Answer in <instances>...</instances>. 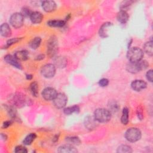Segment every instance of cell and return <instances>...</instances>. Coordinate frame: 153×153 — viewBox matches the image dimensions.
<instances>
[{"instance_id":"cell-1","label":"cell","mask_w":153,"mask_h":153,"mask_svg":"<svg viewBox=\"0 0 153 153\" xmlns=\"http://www.w3.org/2000/svg\"><path fill=\"white\" fill-rule=\"evenodd\" d=\"M149 63L146 60H140L137 62H130L127 65V71L131 74H136L142 70L146 69Z\"/></svg>"},{"instance_id":"cell-2","label":"cell","mask_w":153,"mask_h":153,"mask_svg":"<svg viewBox=\"0 0 153 153\" xmlns=\"http://www.w3.org/2000/svg\"><path fill=\"white\" fill-rule=\"evenodd\" d=\"M94 118L99 123H106L111 120V113L105 108H98L94 112Z\"/></svg>"},{"instance_id":"cell-3","label":"cell","mask_w":153,"mask_h":153,"mask_svg":"<svg viewBox=\"0 0 153 153\" xmlns=\"http://www.w3.org/2000/svg\"><path fill=\"white\" fill-rule=\"evenodd\" d=\"M143 56V51L138 47H132L128 48L127 57L130 62H137L142 60Z\"/></svg>"},{"instance_id":"cell-4","label":"cell","mask_w":153,"mask_h":153,"mask_svg":"<svg viewBox=\"0 0 153 153\" xmlns=\"http://www.w3.org/2000/svg\"><path fill=\"white\" fill-rule=\"evenodd\" d=\"M141 131L139 129L134 127L128 128L125 133L126 139L130 142H135L141 137Z\"/></svg>"},{"instance_id":"cell-5","label":"cell","mask_w":153,"mask_h":153,"mask_svg":"<svg viewBox=\"0 0 153 153\" xmlns=\"http://www.w3.org/2000/svg\"><path fill=\"white\" fill-rule=\"evenodd\" d=\"M58 51V41L55 36L50 38L47 43V54L50 57H53Z\"/></svg>"},{"instance_id":"cell-6","label":"cell","mask_w":153,"mask_h":153,"mask_svg":"<svg viewBox=\"0 0 153 153\" xmlns=\"http://www.w3.org/2000/svg\"><path fill=\"white\" fill-rule=\"evenodd\" d=\"M24 22V17L21 13H15L13 14L10 18V23L11 25L14 28L20 27Z\"/></svg>"},{"instance_id":"cell-7","label":"cell","mask_w":153,"mask_h":153,"mask_svg":"<svg viewBox=\"0 0 153 153\" xmlns=\"http://www.w3.org/2000/svg\"><path fill=\"white\" fill-rule=\"evenodd\" d=\"M41 73L45 78H52L55 75L56 67L53 64H47L42 66L41 70Z\"/></svg>"},{"instance_id":"cell-8","label":"cell","mask_w":153,"mask_h":153,"mask_svg":"<svg viewBox=\"0 0 153 153\" xmlns=\"http://www.w3.org/2000/svg\"><path fill=\"white\" fill-rule=\"evenodd\" d=\"M54 105L58 109H61L65 106L68 102L67 96L62 93H57L56 97L53 100Z\"/></svg>"},{"instance_id":"cell-9","label":"cell","mask_w":153,"mask_h":153,"mask_svg":"<svg viewBox=\"0 0 153 153\" xmlns=\"http://www.w3.org/2000/svg\"><path fill=\"white\" fill-rule=\"evenodd\" d=\"M57 93L56 90L52 87H47L42 91V97L47 100H53L57 96Z\"/></svg>"},{"instance_id":"cell-10","label":"cell","mask_w":153,"mask_h":153,"mask_svg":"<svg viewBox=\"0 0 153 153\" xmlns=\"http://www.w3.org/2000/svg\"><path fill=\"white\" fill-rule=\"evenodd\" d=\"M146 82L141 79L134 80L131 83V87L132 89L136 91H139L143 89H145L146 87Z\"/></svg>"},{"instance_id":"cell-11","label":"cell","mask_w":153,"mask_h":153,"mask_svg":"<svg viewBox=\"0 0 153 153\" xmlns=\"http://www.w3.org/2000/svg\"><path fill=\"white\" fill-rule=\"evenodd\" d=\"M43 10L47 13L54 11L56 8V4L54 1H44L42 2Z\"/></svg>"},{"instance_id":"cell-12","label":"cell","mask_w":153,"mask_h":153,"mask_svg":"<svg viewBox=\"0 0 153 153\" xmlns=\"http://www.w3.org/2000/svg\"><path fill=\"white\" fill-rule=\"evenodd\" d=\"M4 60L7 63L10 64L11 65L13 66L16 68H18L20 69L22 68L21 64L18 62V60L14 56H13L10 54H7L4 57Z\"/></svg>"},{"instance_id":"cell-13","label":"cell","mask_w":153,"mask_h":153,"mask_svg":"<svg viewBox=\"0 0 153 153\" xmlns=\"http://www.w3.org/2000/svg\"><path fill=\"white\" fill-rule=\"evenodd\" d=\"M57 151L59 152H65V153H75L78 152L77 149L72 145L68 144V145H64L60 146L59 148Z\"/></svg>"},{"instance_id":"cell-14","label":"cell","mask_w":153,"mask_h":153,"mask_svg":"<svg viewBox=\"0 0 153 153\" xmlns=\"http://www.w3.org/2000/svg\"><path fill=\"white\" fill-rule=\"evenodd\" d=\"M31 22L34 24L40 23L43 19V15L39 11H33L30 16Z\"/></svg>"},{"instance_id":"cell-15","label":"cell","mask_w":153,"mask_h":153,"mask_svg":"<svg viewBox=\"0 0 153 153\" xmlns=\"http://www.w3.org/2000/svg\"><path fill=\"white\" fill-rule=\"evenodd\" d=\"M0 32H1V35L4 37H9L11 35V28L8 25V24H7V23H2L1 25Z\"/></svg>"},{"instance_id":"cell-16","label":"cell","mask_w":153,"mask_h":153,"mask_svg":"<svg viewBox=\"0 0 153 153\" xmlns=\"http://www.w3.org/2000/svg\"><path fill=\"white\" fill-rule=\"evenodd\" d=\"M14 57L18 60H22L25 61L28 59L29 58V53L27 50H23L20 51H18L15 53Z\"/></svg>"},{"instance_id":"cell-17","label":"cell","mask_w":153,"mask_h":153,"mask_svg":"<svg viewBox=\"0 0 153 153\" xmlns=\"http://www.w3.org/2000/svg\"><path fill=\"white\" fill-rule=\"evenodd\" d=\"M117 18L118 21L121 23H126L127 22L129 16L128 13L126 11L121 10L118 13Z\"/></svg>"},{"instance_id":"cell-18","label":"cell","mask_w":153,"mask_h":153,"mask_svg":"<svg viewBox=\"0 0 153 153\" xmlns=\"http://www.w3.org/2000/svg\"><path fill=\"white\" fill-rule=\"evenodd\" d=\"M96 120H95L94 118H93L92 117L88 116L84 120V124L85 127L89 129H93L96 127Z\"/></svg>"},{"instance_id":"cell-19","label":"cell","mask_w":153,"mask_h":153,"mask_svg":"<svg viewBox=\"0 0 153 153\" xmlns=\"http://www.w3.org/2000/svg\"><path fill=\"white\" fill-rule=\"evenodd\" d=\"M112 26V23L110 22H106L103 23L99 29V35L102 38H106L108 36L107 35V30L109 27Z\"/></svg>"},{"instance_id":"cell-20","label":"cell","mask_w":153,"mask_h":153,"mask_svg":"<svg viewBox=\"0 0 153 153\" xmlns=\"http://www.w3.org/2000/svg\"><path fill=\"white\" fill-rule=\"evenodd\" d=\"M12 100L13 103L18 107L22 106L25 103V99H23V95H20L19 94L14 95L12 99Z\"/></svg>"},{"instance_id":"cell-21","label":"cell","mask_w":153,"mask_h":153,"mask_svg":"<svg viewBox=\"0 0 153 153\" xmlns=\"http://www.w3.org/2000/svg\"><path fill=\"white\" fill-rule=\"evenodd\" d=\"M66 23V20H51L47 22V25L51 27H63Z\"/></svg>"},{"instance_id":"cell-22","label":"cell","mask_w":153,"mask_h":153,"mask_svg":"<svg viewBox=\"0 0 153 153\" xmlns=\"http://www.w3.org/2000/svg\"><path fill=\"white\" fill-rule=\"evenodd\" d=\"M143 50L145 52L150 56H152L153 54L152 51V41L151 40L145 43L143 45Z\"/></svg>"},{"instance_id":"cell-23","label":"cell","mask_w":153,"mask_h":153,"mask_svg":"<svg viewBox=\"0 0 153 153\" xmlns=\"http://www.w3.org/2000/svg\"><path fill=\"white\" fill-rule=\"evenodd\" d=\"M79 111V108L78 105H74L72 106H69L63 109V112L66 115H71L72 113H78Z\"/></svg>"},{"instance_id":"cell-24","label":"cell","mask_w":153,"mask_h":153,"mask_svg":"<svg viewBox=\"0 0 153 153\" xmlns=\"http://www.w3.org/2000/svg\"><path fill=\"white\" fill-rule=\"evenodd\" d=\"M36 137V135L35 133H30L26 136V137L24 139L23 141V143L24 145H29L33 142V141L35 139Z\"/></svg>"},{"instance_id":"cell-25","label":"cell","mask_w":153,"mask_h":153,"mask_svg":"<svg viewBox=\"0 0 153 153\" xmlns=\"http://www.w3.org/2000/svg\"><path fill=\"white\" fill-rule=\"evenodd\" d=\"M128 109L127 108H124L122 112V116L121 118V123L127 125L128 123Z\"/></svg>"},{"instance_id":"cell-26","label":"cell","mask_w":153,"mask_h":153,"mask_svg":"<svg viewBox=\"0 0 153 153\" xmlns=\"http://www.w3.org/2000/svg\"><path fill=\"white\" fill-rule=\"evenodd\" d=\"M55 65L59 68H64L66 65V60L63 57H57L54 59Z\"/></svg>"},{"instance_id":"cell-27","label":"cell","mask_w":153,"mask_h":153,"mask_svg":"<svg viewBox=\"0 0 153 153\" xmlns=\"http://www.w3.org/2000/svg\"><path fill=\"white\" fill-rule=\"evenodd\" d=\"M41 38L40 37H35L29 43L30 47L32 49H36L41 44Z\"/></svg>"},{"instance_id":"cell-28","label":"cell","mask_w":153,"mask_h":153,"mask_svg":"<svg viewBox=\"0 0 153 153\" xmlns=\"http://www.w3.org/2000/svg\"><path fill=\"white\" fill-rule=\"evenodd\" d=\"M117 152L118 153H130L132 152V149L128 145H122L118 148Z\"/></svg>"},{"instance_id":"cell-29","label":"cell","mask_w":153,"mask_h":153,"mask_svg":"<svg viewBox=\"0 0 153 153\" xmlns=\"http://www.w3.org/2000/svg\"><path fill=\"white\" fill-rule=\"evenodd\" d=\"M30 90L31 91L32 94L35 96L36 97L38 96V83L36 81H33L32 82L30 85Z\"/></svg>"},{"instance_id":"cell-30","label":"cell","mask_w":153,"mask_h":153,"mask_svg":"<svg viewBox=\"0 0 153 153\" xmlns=\"http://www.w3.org/2000/svg\"><path fill=\"white\" fill-rule=\"evenodd\" d=\"M66 141L73 145H79L81 143L79 138L77 136H69L66 137Z\"/></svg>"},{"instance_id":"cell-31","label":"cell","mask_w":153,"mask_h":153,"mask_svg":"<svg viewBox=\"0 0 153 153\" xmlns=\"http://www.w3.org/2000/svg\"><path fill=\"white\" fill-rule=\"evenodd\" d=\"M20 38H11L10 39H8L7 41V43H6V45H5V48H7L8 47H10L11 45H12L13 44H16L17 43V42H19L20 41Z\"/></svg>"},{"instance_id":"cell-32","label":"cell","mask_w":153,"mask_h":153,"mask_svg":"<svg viewBox=\"0 0 153 153\" xmlns=\"http://www.w3.org/2000/svg\"><path fill=\"white\" fill-rule=\"evenodd\" d=\"M132 2H133V1H125L122 2L120 6L121 10L125 11V10L126 8H127L131 4Z\"/></svg>"},{"instance_id":"cell-33","label":"cell","mask_w":153,"mask_h":153,"mask_svg":"<svg viewBox=\"0 0 153 153\" xmlns=\"http://www.w3.org/2000/svg\"><path fill=\"white\" fill-rule=\"evenodd\" d=\"M32 11L31 10L27 8V7H23L22 9V11H21V14H22V16L23 17H30V14H32Z\"/></svg>"},{"instance_id":"cell-34","label":"cell","mask_w":153,"mask_h":153,"mask_svg":"<svg viewBox=\"0 0 153 153\" xmlns=\"http://www.w3.org/2000/svg\"><path fill=\"white\" fill-rule=\"evenodd\" d=\"M14 152L16 153H26L27 151L25 146L22 145H19L15 148Z\"/></svg>"},{"instance_id":"cell-35","label":"cell","mask_w":153,"mask_h":153,"mask_svg":"<svg viewBox=\"0 0 153 153\" xmlns=\"http://www.w3.org/2000/svg\"><path fill=\"white\" fill-rule=\"evenodd\" d=\"M8 112L9 115L11 118H16L17 112H16V109H14V108H13V107H9L8 109Z\"/></svg>"},{"instance_id":"cell-36","label":"cell","mask_w":153,"mask_h":153,"mask_svg":"<svg viewBox=\"0 0 153 153\" xmlns=\"http://www.w3.org/2000/svg\"><path fill=\"white\" fill-rule=\"evenodd\" d=\"M109 84V80L106 78H102L99 81V85L102 87H106Z\"/></svg>"},{"instance_id":"cell-37","label":"cell","mask_w":153,"mask_h":153,"mask_svg":"<svg viewBox=\"0 0 153 153\" xmlns=\"http://www.w3.org/2000/svg\"><path fill=\"white\" fill-rule=\"evenodd\" d=\"M152 72H153L152 70L150 69L146 74V79L151 82H152Z\"/></svg>"},{"instance_id":"cell-38","label":"cell","mask_w":153,"mask_h":153,"mask_svg":"<svg viewBox=\"0 0 153 153\" xmlns=\"http://www.w3.org/2000/svg\"><path fill=\"white\" fill-rule=\"evenodd\" d=\"M11 124V121H6L4 122L3 125H2V127L3 128H7Z\"/></svg>"},{"instance_id":"cell-39","label":"cell","mask_w":153,"mask_h":153,"mask_svg":"<svg viewBox=\"0 0 153 153\" xmlns=\"http://www.w3.org/2000/svg\"><path fill=\"white\" fill-rule=\"evenodd\" d=\"M137 116H138V118L140 120L142 119L143 118V115H142V109H140L139 108V109H137Z\"/></svg>"},{"instance_id":"cell-40","label":"cell","mask_w":153,"mask_h":153,"mask_svg":"<svg viewBox=\"0 0 153 153\" xmlns=\"http://www.w3.org/2000/svg\"><path fill=\"white\" fill-rule=\"evenodd\" d=\"M44 57H45V56H44V54H39V55H38V56L36 57V60H42V59H44Z\"/></svg>"},{"instance_id":"cell-41","label":"cell","mask_w":153,"mask_h":153,"mask_svg":"<svg viewBox=\"0 0 153 153\" xmlns=\"http://www.w3.org/2000/svg\"><path fill=\"white\" fill-rule=\"evenodd\" d=\"M26 78L29 80L31 79L32 78V75H30V74H28V75H26Z\"/></svg>"},{"instance_id":"cell-42","label":"cell","mask_w":153,"mask_h":153,"mask_svg":"<svg viewBox=\"0 0 153 153\" xmlns=\"http://www.w3.org/2000/svg\"><path fill=\"white\" fill-rule=\"evenodd\" d=\"M59 134H58V136L56 134L55 136H54V139H53V141L54 142H56L57 140H58V138H59Z\"/></svg>"},{"instance_id":"cell-43","label":"cell","mask_w":153,"mask_h":153,"mask_svg":"<svg viewBox=\"0 0 153 153\" xmlns=\"http://www.w3.org/2000/svg\"><path fill=\"white\" fill-rule=\"evenodd\" d=\"M1 137L2 139H3L4 140H6L7 139V136L5 134H4L3 133L1 134Z\"/></svg>"}]
</instances>
